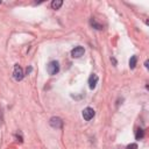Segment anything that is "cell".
I'll list each match as a JSON object with an SVG mask.
<instances>
[{"label":"cell","mask_w":149,"mask_h":149,"mask_svg":"<svg viewBox=\"0 0 149 149\" xmlns=\"http://www.w3.org/2000/svg\"><path fill=\"white\" fill-rule=\"evenodd\" d=\"M143 136H144V132H143V129H142V128H137V129H136V133H135V137H136V140H141Z\"/></svg>","instance_id":"9"},{"label":"cell","mask_w":149,"mask_h":149,"mask_svg":"<svg viewBox=\"0 0 149 149\" xmlns=\"http://www.w3.org/2000/svg\"><path fill=\"white\" fill-rule=\"evenodd\" d=\"M62 5H63V1H62V0H54V1L51 2V7H52L54 9H59Z\"/></svg>","instance_id":"7"},{"label":"cell","mask_w":149,"mask_h":149,"mask_svg":"<svg viewBox=\"0 0 149 149\" xmlns=\"http://www.w3.org/2000/svg\"><path fill=\"white\" fill-rule=\"evenodd\" d=\"M47 71H48V73L51 74V76L56 74V73L59 71V64H58V62H57V61L50 62V63L48 64V66H47Z\"/></svg>","instance_id":"1"},{"label":"cell","mask_w":149,"mask_h":149,"mask_svg":"<svg viewBox=\"0 0 149 149\" xmlns=\"http://www.w3.org/2000/svg\"><path fill=\"white\" fill-rule=\"evenodd\" d=\"M84 55V48L83 47H74V49H72L71 51V56L73 58H79Z\"/></svg>","instance_id":"5"},{"label":"cell","mask_w":149,"mask_h":149,"mask_svg":"<svg viewBox=\"0 0 149 149\" xmlns=\"http://www.w3.org/2000/svg\"><path fill=\"white\" fill-rule=\"evenodd\" d=\"M127 149H137V144L136 143H130L127 146Z\"/></svg>","instance_id":"11"},{"label":"cell","mask_w":149,"mask_h":149,"mask_svg":"<svg viewBox=\"0 0 149 149\" xmlns=\"http://www.w3.org/2000/svg\"><path fill=\"white\" fill-rule=\"evenodd\" d=\"M0 3H1V2H0Z\"/></svg>","instance_id":"12"},{"label":"cell","mask_w":149,"mask_h":149,"mask_svg":"<svg viewBox=\"0 0 149 149\" xmlns=\"http://www.w3.org/2000/svg\"><path fill=\"white\" fill-rule=\"evenodd\" d=\"M13 77H14V79H15L16 81H19V80H21V79L23 78V70H22V68H21L20 65H17V64L14 65Z\"/></svg>","instance_id":"2"},{"label":"cell","mask_w":149,"mask_h":149,"mask_svg":"<svg viewBox=\"0 0 149 149\" xmlns=\"http://www.w3.org/2000/svg\"><path fill=\"white\" fill-rule=\"evenodd\" d=\"M136 63H137V57L136 56H132L130 59H129V68L134 69L136 66Z\"/></svg>","instance_id":"8"},{"label":"cell","mask_w":149,"mask_h":149,"mask_svg":"<svg viewBox=\"0 0 149 149\" xmlns=\"http://www.w3.org/2000/svg\"><path fill=\"white\" fill-rule=\"evenodd\" d=\"M98 79H99V78H98V76H97V74H94V73L90 76V78H88V86H90V88H91V90H93V88L97 86Z\"/></svg>","instance_id":"6"},{"label":"cell","mask_w":149,"mask_h":149,"mask_svg":"<svg viewBox=\"0 0 149 149\" xmlns=\"http://www.w3.org/2000/svg\"><path fill=\"white\" fill-rule=\"evenodd\" d=\"M83 118H84V120H86V121H90L93 116H94V114H95V112H94V109L93 108H91V107H86V108H84V111H83Z\"/></svg>","instance_id":"3"},{"label":"cell","mask_w":149,"mask_h":149,"mask_svg":"<svg viewBox=\"0 0 149 149\" xmlns=\"http://www.w3.org/2000/svg\"><path fill=\"white\" fill-rule=\"evenodd\" d=\"M49 123H50V126L54 127V128H62V126H63V121H62V119L58 118V116H52V118L50 119Z\"/></svg>","instance_id":"4"},{"label":"cell","mask_w":149,"mask_h":149,"mask_svg":"<svg viewBox=\"0 0 149 149\" xmlns=\"http://www.w3.org/2000/svg\"><path fill=\"white\" fill-rule=\"evenodd\" d=\"M90 23H91V26L93 27V28H95V29H98V30H100V29H102V26L101 24H99L94 19H91V21H90Z\"/></svg>","instance_id":"10"}]
</instances>
